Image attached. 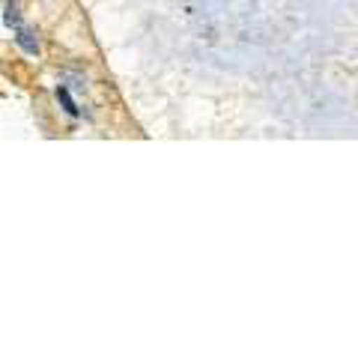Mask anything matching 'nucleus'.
Returning <instances> with one entry per match:
<instances>
[{
  "label": "nucleus",
  "instance_id": "nucleus-1",
  "mask_svg": "<svg viewBox=\"0 0 358 358\" xmlns=\"http://www.w3.org/2000/svg\"><path fill=\"white\" fill-rule=\"evenodd\" d=\"M13 36H15V45L27 54V57H39V36L33 27H27L24 21H21V24L13 30Z\"/></svg>",
  "mask_w": 358,
  "mask_h": 358
},
{
  "label": "nucleus",
  "instance_id": "nucleus-2",
  "mask_svg": "<svg viewBox=\"0 0 358 358\" xmlns=\"http://www.w3.org/2000/svg\"><path fill=\"white\" fill-rule=\"evenodd\" d=\"M54 99H57V105L63 108V114L66 117H81V108H78V102H75V96L69 93V87H66V84H57V87H54Z\"/></svg>",
  "mask_w": 358,
  "mask_h": 358
},
{
  "label": "nucleus",
  "instance_id": "nucleus-3",
  "mask_svg": "<svg viewBox=\"0 0 358 358\" xmlns=\"http://www.w3.org/2000/svg\"><path fill=\"white\" fill-rule=\"evenodd\" d=\"M21 21H24V18H21L18 3H15V0H6V3H3V24H6V30H15Z\"/></svg>",
  "mask_w": 358,
  "mask_h": 358
}]
</instances>
